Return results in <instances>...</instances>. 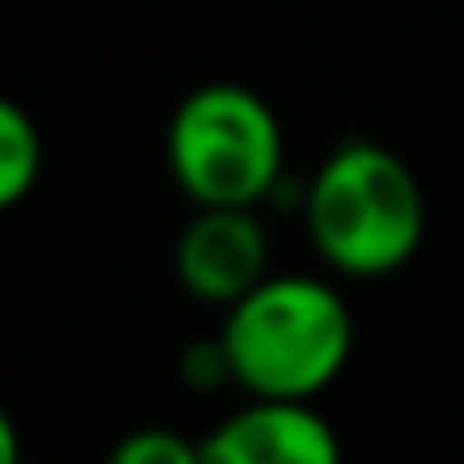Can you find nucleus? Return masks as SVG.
I'll use <instances>...</instances> for the list:
<instances>
[{"instance_id":"nucleus-1","label":"nucleus","mask_w":464,"mask_h":464,"mask_svg":"<svg viewBox=\"0 0 464 464\" xmlns=\"http://www.w3.org/2000/svg\"><path fill=\"white\" fill-rule=\"evenodd\" d=\"M220 344L250 400H320L354 354V314L320 275H270L225 310Z\"/></svg>"},{"instance_id":"nucleus-2","label":"nucleus","mask_w":464,"mask_h":464,"mask_svg":"<svg viewBox=\"0 0 464 464\" xmlns=\"http://www.w3.org/2000/svg\"><path fill=\"white\" fill-rule=\"evenodd\" d=\"M314 255L344 280L404 270L424 240V190L414 170L374 140H344L300 195Z\"/></svg>"},{"instance_id":"nucleus-3","label":"nucleus","mask_w":464,"mask_h":464,"mask_svg":"<svg viewBox=\"0 0 464 464\" xmlns=\"http://www.w3.org/2000/svg\"><path fill=\"white\" fill-rule=\"evenodd\" d=\"M165 165L195 210H255L285 180V125L240 81L195 85L165 125Z\"/></svg>"},{"instance_id":"nucleus-4","label":"nucleus","mask_w":464,"mask_h":464,"mask_svg":"<svg viewBox=\"0 0 464 464\" xmlns=\"http://www.w3.org/2000/svg\"><path fill=\"white\" fill-rule=\"evenodd\" d=\"M175 280L190 300L230 310L235 300L270 280V235L255 210H195L175 240Z\"/></svg>"},{"instance_id":"nucleus-5","label":"nucleus","mask_w":464,"mask_h":464,"mask_svg":"<svg viewBox=\"0 0 464 464\" xmlns=\"http://www.w3.org/2000/svg\"><path fill=\"white\" fill-rule=\"evenodd\" d=\"M200 444L205 464H344L340 434L310 400H245Z\"/></svg>"},{"instance_id":"nucleus-6","label":"nucleus","mask_w":464,"mask_h":464,"mask_svg":"<svg viewBox=\"0 0 464 464\" xmlns=\"http://www.w3.org/2000/svg\"><path fill=\"white\" fill-rule=\"evenodd\" d=\"M45 175V135L35 115L15 101H0V205L11 210L41 185Z\"/></svg>"},{"instance_id":"nucleus-7","label":"nucleus","mask_w":464,"mask_h":464,"mask_svg":"<svg viewBox=\"0 0 464 464\" xmlns=\"http://www.w3.org/2000/svg\"><path fill=\"white\" fill-rule=\"evenodd\" d=\"M105 464H205V444L180 434V430L145 424V430L121 434L115 450L105 454Z\"/></svg>"},{"instance_id":"nucleus-8","label":"nucleus","mask_w":464,"mask_h":464,"mask_svg":"<svg viewBox=\"0 0 464 464\" xmlns=\"http://www.w3.org/2000/svg\"><path fill=\"white\" fill-rule=\"evenodd\" d=\"M180 374H185V384H190V390H220V384H235L220 334H215V340L190 344V350H185V360H180Z\"/></svg>"},{"instance_id":"nucleus-9","label":"nucleus","mask_w":464,"mask_h":464,"mask_svg":"<svg viewBox=\"0 0 464 464\" xmlns=\"http://www.w3.org/2000/svg\"><path fill=\"white\" fill-rule=\"evenodd\" d=\"M0 464H21V434H15V420H0Z\"/></svg>"}]
</instances>
